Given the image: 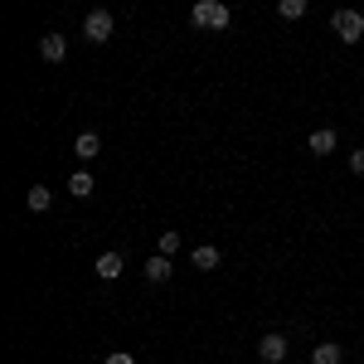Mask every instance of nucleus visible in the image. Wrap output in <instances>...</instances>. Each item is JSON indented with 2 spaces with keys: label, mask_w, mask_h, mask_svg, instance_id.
<instances>
[{
  "label": "nucleus",
  "mask_w": 364,
  "mask_h": 364,
  "mask_svg": "<svg viewBox=\"0 0 364 364\" xmlns=\"http://www.w3.org/2000/svg\"><path fill=\"white\" fill-rule=\"evenodd\" d=\"M170 272H175V267H170V257H166V252H156V257L146 262V282H151V287H166Z\"/></svg>",
  "instance_id": "6e6552de"
},
{
  "label": "nucleus",
  "mask_w": 364,
  "mask_h": 364,
  "mask_svg": "<svg viewBox=\"0 0 364 364\" xmlns=\"http://www.w3.org/2000/svg\"><path fill=\"white\" fill-rule=\"evenodd\" d=\"M39 54L49 58V63H63V58H68V39H63V34H44V39H39Z\"/></svg>",
  "instance_id": "1a4fd4ad"
},
{
  "label": "nucleus",
  "mask_w": 364,
  "mask_h": 364,
  "mask_svg": "<svg viewBox=\"0 0 364 364\" xmlns=\"http://www.w3.org/2000/svg\"><path fill=\"white\" fill-rule=\"evenodd\" d=\"M287 350H291V340L277 336V331L257 340V355H262V364H282V360H287Z\"/></svg>",
  "instance_id": "20e7f679"
},
{
  "label": "nucleus",
  "mask_w": 364,
  "mask_h": 364,
  "mask_svg": "<svg viewBox=\"0 0 364 364\" xmlns=\"http://www.w3.org/2000/svg\"><path fill=\"white\" fill-rule=\"evenodd\" d=\"M331 29L340 34V44H360L364 39V15L360 10H336V15H331Z\"/></svg>",
  "instance_id": "f03ea898"
},
{
  "label": "nucleus",
  "mask_w": 364,
  "mask_h": 364,
  "mask_svg": "<svg viewBox=\"0 0 364 364\" xmlns=\"http://www.w3.org/2000/svg\"><path fill=\"white\" fill-rule=\"evenodd\" d=\"M73 151H78V161H97L102 156V136L97 132H83V136L73 141Z\"/></svg>",
  "instance_id": "9d476101"
},
{
  "label": "nucleus",
  "mask_w": 364,
  "mask_h": 364,
  "mask_svg": "<svg viewBox=\"0 0 364 364\" xmlns=\"http://www.w3.org/2000/svg\"><path fill=\"white\" fill-rule=\"evenodd\" d=\"M122 267H127V257H122V252H102V257H97V262H92V272H97V277H102V282H117V277H122Z\"/></svg>",
  "instance_id": "39448f33"
},
{
  "label": "nucleus",
  "mask_w": 364,
  "mask_h": 364,
  "mask_svg": "<svg viewBox=\"0 0 364 364\" xmlns=\"http://www.w3.org/2000/svg\"><path fill=\"white\" fill-rule=\"evenodd\" d=\"M219 262H224V257H219V248H214V243H199V248L190 252V267H195V272H214Z\"/></svg>",
  "instance_id": "0eeeda50"
},
{
  "label": "nucleus",
  "mask_w": 364,
  "mask_h": 364,
  "mask_svg": "<svg viewBox=\"0 0 364 364\" xmlns=\"http://www.w3.org/2000/svg\"><path fill=\"white\" fill-rule=\"evenodd\" d=\"M340 360H345V350H340L336 340H321L316 355H311V364H340Z\"/></svg>",
  "instance_id": "f8f14e48"
},
{
  "label": "nucleus",
  "mask_w": 364,
  "mask_h": 364,
  "mask_svg": "<svg viewBox=\"0 0 364 364\" xmlns=\"http://www.w3.org/2000/svg\"><path fill=\"white\" fill-rule=\"evenodd\" d=\"M112 29H117V20L107 15V10H87V20H83V39L87 44H107Z\"/></svg>",
  "instance_id": "7ed1b4c3"
},
{
  "label": "nucleus",
  "mask_w": 364,
  "mask_h": 364,
  "mask_svg": "<svg viewBox=\"0 0 364 364\" xmlns=\"http://www.w3.org/2000/svg\"><path fill=\"white\" fill-rule=\"evenodd\" d=\"M350 170H355V175H364V146H360V151H350Z\"/></svg>",
  "instance_id": "dca6fc26"
},
{
  "label": "nucleus",
  "mask_w": 364,
  "mask_h": 364,
  "mask_svg": "<svg viewBox=\"0 0 364 364\" xmlns=\"http://www.w3.org/2000/svg\"><path fill=\"white\" fill-rule=\"evenodd\" d=\"M49 204H54L49 185H29V214H49Z\"/></svg>",
  "instance_id": "ddd939ff"
},
{
  "label": "nucleus",
  "mask_w": 364,
  "mask_h": 364,
  "mask_svg": "<svg viewBox=\"0 0 364 364\" xmlns=\"http://www.w3.org/2000/svg\"><path fill=\"white\" fill-rule=\"evenodd\" d=\"M102 364H136V360H132L127 350H117V355H107V360H102Z\"/></svg>",
  "instance_id": "f3484780"
},
{
  "label": "nucleus",
  "mask_w": 364,
  "mask_h": 364,
  "mask_svg": "<svg viewBox=\"0 0 364 364\" xmlns=\"http://www.w3.org/2000/svg\"><path fill=\"white\" fill-rule=\"evenodd\" d=\"M336 146H340V136L331 132V127H316V132L306 136V151H311V156H331Z\"/></svg>",
  "instance_id": "423d86ee"
},
{
  "label": "nucleus",
  "mask_w": 364,
  "mask_h": 364,
  "mask_svg": "<svg viewBox=\"0 0 364 364\" xmlns=\"http://www.w3.org/2000/svg\"><path fill=\"white\" fill-rule=\"evenodd\" d=\"M306 10H311V0H277V15H282V20H301Z\"/></svg>",
  "instance_id": "4468645a"
},
{
  "label": "nucleus",
  "mask_w": 364,
  "mask_h": 364,
  "mask_svg": "<svg viewBox=\"0 0 364 364\" xmlns=\"http://www.w3.org/2000/svg\"><path fill=\"white\" fill-rule=\"evenodd\" d=\"M190 20H195V29H228L233 25V10H228L224 0H195Z\"/></svg>",
  "instance_id": "f257e3e1"
},
{
  "label": "nucleus",
  "mask_w": 364,
  "mask_h": 364,
  "mask_svg": "<svg viewBox=\"0 0 364 364\" xmlns=\"http://www.w3.org/2000/svg\"><path fill=\"white\" fill-rule=\"evenodd\" d=\"M92 190H97V180H92L87 170H78V175H68V195H73V199H87Z\"/></svg>",
  "instance_id": "9b49d317"
},
{
  "label": "nucleus",
  "mask_w": 364,
  "mask_h": 364,
  "mask_svg": "<svg viewBox=\"0 0 364 364\" xmlns=\"http://www.w3.org/2000/svg\"><path fill=\"white\" fill-rule=\"evenodd\" d=\"M161 252H166V257H175V252H180V233H175V228H166V233H161Z\"/></svg>",
  "instance_id": "2eb2a0df"
}]
</instances>
